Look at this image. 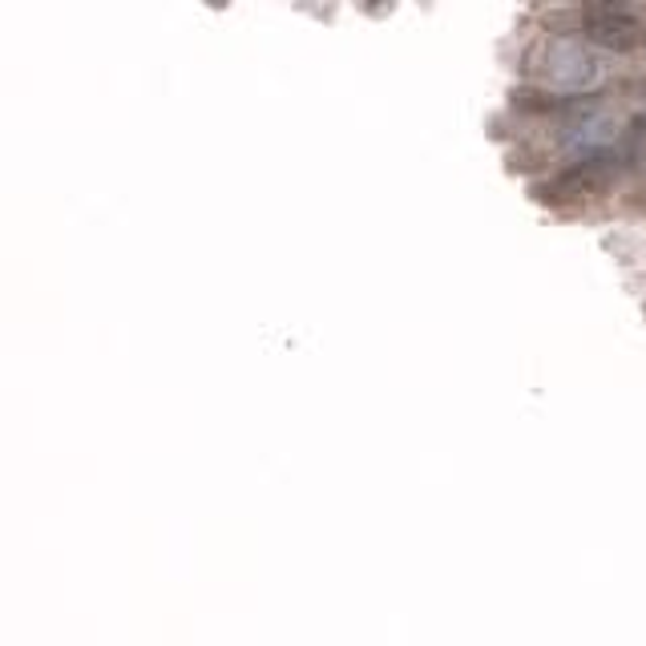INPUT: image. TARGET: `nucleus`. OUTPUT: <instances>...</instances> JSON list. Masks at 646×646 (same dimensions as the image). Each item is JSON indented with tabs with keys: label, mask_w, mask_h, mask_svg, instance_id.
<instances>
[{
	"label": "nucleus",
	"mask_w": 646,
	"mask_h": 646,
	"mask_svg": "<svg viewBox=\"0 0 646 646\" xmlns=\"http://www.w3.org/2000/svg\"><path fill=\"white\" fill-rule=\"evenodd\" d=\"M622 166H626V154H618V150H594L586 159H578L570 170H561L558 178H549L537 194L546 202H586L594 194H603Z\"/></svg>",
	"instance_id": "1"
},
{
	"label": "nucleus",
	"mask_w": 646,
	"mask_h": 646,
	"mask_svg": "<svg viewBox=\"0 0 646 646\" xmlns=\"http://www.w3.org/2000/svg\"><path fill=\"white\" fill-rule=\"evenodd\" d=\"M582 33H586L594 45L603 49H615V53H631L643 45V25L634 21L626 9H615V4H603V9H586L582 13Z\"/></svg>",
	"instance_id": "2"
}]
</instances>
